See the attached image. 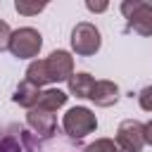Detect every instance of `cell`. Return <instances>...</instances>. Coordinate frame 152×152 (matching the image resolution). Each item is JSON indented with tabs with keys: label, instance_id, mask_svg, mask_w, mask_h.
<instances>
[{
	"label": "cell",
	"instance_id": "1",
	"mask_svg": "<svg viewBox=\"0 0 152 152\" xmlns=\"http://www.w3.org/2000/svg\"><path fill=\"white\" fill-rule=\"evenodd\" d=\"M119 10L126 17L128 31L138 36H152V2L150 0H124Z\"/></svg>",
	"mask_w": 152,
	"mask_h": 152
},
{
	"label": "cell",
	"instance_id": "2",
	"mask_svg": "<svg viewBox=\"0 0 152 152\" xmlns=\"http://www.w3.org/2000/svg\"><path fill=\"white\" fill-rule=\"evenodd\" d=\"M43 48V36L38 28L33 26H21L17 31H12V38H10V52L17 57V59H31V57H38Z\"/></svg>",
	"mask_w": 152,
	"mask_h": 152
},
{
	"label": "cell",
	"instance_id": "3",
	"mask_svg": "<svg viewBox=\"0 0 152 152\" xmlns=\"http://www.w3.org/2000/svg\"><path fill=\"white\" fill-rule=\"evenodd\" d=\"M62 128H64V133L69 138L81 140V138L90 135L97 128V116L88 107H71L62 119Z\"/></svg>",
	"mask_w": 152,
	"mask_h": 152
},
{
	"label": "cell",
	"instance_id": "4",
	"mask_svg": "<svg viewBox=\"0 0 152 152\" xmlns=\"http://www.w3.org/2000/svg\"><path fill=\"white\" fill-rule=\"evenodd\" d=\"M102 45V36H100V28L90 21H78L71 31V50L81 57H90L100 50Z\"/></svg>",
	"mask_w": 152,
	"mask_h": 152
},
{
	"label": "cell",
	"instance_id": "5",
	"mask_svg": "<svg viewBox=\"0 0 152 152\" xmlns=\"http://www.w3.org/2000/svg\"><path fill=\"white\" fill-rule=\"evenodd\" d=\"M114 140L126 152H140L145 147V124H140L135 119H124L116 126Z\"/></svg>",
	"mask_w": 152,
	"mask_h": 152
},
{
	"label": "cell",
	"instance_id": "6",
	"mask_svg": "<svg viewBox=\"0 0 152 152\" xmlns=\"http://www.w3.org/2000/svg\"><path fill=\"white\" fill-rule=\"evenodd\" d=\"M45 69L50 76V83H59V81H69L74 76V57L66 50H52L45 57Z\"/></svg>",
	"mask_w": 152,
	"mask_h": 152
},
{
	"label": "cell",
	"instance_id": "7",
	"mask_svg": "<svg viewBox=\"0 0 152 152\" xmlns=\"http://www.w3.org/2000/svg\"><path fill=\"white\" fill-rule=\"evenodd\" d=\"M26 124H28V128H31L38 138H50V135L55 133V128H57V116H55L52 112H45V109L33 107V109H28V114H26Z\"/></svg>",
	"mask_w": 152,
	"mask_h": 152
},
{
	"label": "cell",
	"instance_id": "8",
	"mask_svg": "<svg viewBox=\"0 0 152 152\" xmlns=\"http://www.w3.org/2000/svg\"><path fill=\"white\" fill-rule=\"evenodd\" d=\"M88 100H93L97 107H112V104H116V100H119V86H116L114 81H107V78L95 81Z\"/></svg>",
	"mask_w": 152,
	"mask_h": 152
},
{
	"label": "cell",
	"instance_id": "9",
	"mask_svg": "<svg viewBox=\"0 0 152 152\" xmlns=\"http://www.w3.org/2000/svg\"><path fill=\"white\" fill-rule=\"evenodd\" d=\"M12 100H14L19 107L33 109V107L38 104V100H40V88H38V86H33V83H28V81L24 78V81L17 86V90H14Z\"/></svg>",
	"mask_w": 152,
	"mask_h": 152
},
{
	"label": "cell",
	"instance_id": "10",
	"mask_svg": "<svg viewBox=\"0 0 152 152\" xmlns=\"http://www.w3.org/2000/svg\"><path fill=\"white\" fill-rule=\"evenodd\" d=\"M69 100L66 93H62L59 88H48V90H40V100H38V109H45V112H57L59 107H64Z\"/></svg>",
	"mask_w": 152,
	"mask_h": 152
},
{
	"label": "cell",
	"instance_id": "11",
	"mask_svg": "<svg viewBox=\"0 0 152 152\" xmlns=\"http://www.w3.org/2000/svg\"><path fill=\"white\" fill-rule=\"evenodd\" d=\"M24 131L17 126L0 131V152H24Z\"/></svg>",
	"mask_w": 152,
	"mask_h": 152
},
{
	"label": "cell",
	"instance_id": "12",
	"mask_svg": "<svg viewBox=\"0 0 152 152\" xmlns=\"http://www.w3.org/2000/svg\"><path fill=\"white\" fill-rule=\"evenodd\" d=\"M66 86H69V93L74 97H88L93 86H95V76H90L88 71H78L66 81Z\"/></svg>",
	"mask_w": 152,
	"mask_h": 152
},
{
	"label": "cell",
	"instance_id": "13",
	"mask_svg": "<svg viewBox=\"0 0 152 152\" xmlns=\"http://www.w3.org/2000/svg\"><path fill=\"white\" fill-rule=\"evenodd\" d=\"M26 81L33 83V86H48L50 83V76H48V69H45V59H33L26 69Z\"/></svg>",
	"mask_w": 152,
	"mask_h": 152
},
{
	"label": "cell",
	"instance_id": "14",
	"mask_svg": "<svg viewBox=\"0 0 152 152\" xmlns=\"http://www.w3.org/2000/svg\"><path fill=\"white\" fill-rule=\"evenodd\" d=\"M83 152H126V150H121L116 145V140H112V138H97L95 142L86 145Z\"/></svg>",
	"mask_w": 152,
	"mask_h": 152
},
{
	"label": "cell",
	"instance_id": "15",
	"mask_svg": "<svg viewBox=\"0 0 152 152\" xmlns=\"http://www.w3.org/2000/svg\"><path fill=\"white\" fill-rule=\"evenodd\" d=\"M45 7H48L45 2H28V0H17V2H14V10H17L19 14H24V17H33V14H40Z\"/></svg>",
	"mask_w": 152,
	"mask_h": 152
},
{
	"label": "cell",
	"instance_id": "16",
	"mask_svg": "<svg viewBox=\"0 0 152 152\" xmlns=\"http://www.w3.org/2000/svg\"><path fill=\"white\" fill-rule=\"evenodd\" d=\"M138 104H140V109L152 112V86H145V88L138 93Z\"/></svg>",
	"mask_w": 152,
	"mask_h": 152
},
{
	"label": "cell",
	"instance_id": "17",
	"mask_svg": "<svg viewBox=\"0 0 152 152\" xmlns=\"http://www.w3.org/2000/svg\"><path fill=\"white\" fill-rule=\"evenodd\" d=\"M10 38H12V28H10L7 21L0 19V52L10 50Z\"/></svg>",
	"mask_w": 152,
	"mask_h": 152
},
{
	"label": "cell",
	"instance_id": "18",
	"mask_svg": "<svg viewBox=\"0 0 152 152\" xmlns=\"http://www.w3.org/2000/svg\"><path fill=\"white\" fill-rule=\"evenodd\" d=\"M86 7H88L90 12H104L109 5H107V2H90V0H88V2H86Z\"/></svg>",
	"mask_w": 152,
	"mask_h": 152
},
{
	"label": "cell",
	"instance_id": "19",
	"mask_svg": "<svg viewBox=\"0 0 152 152\" xmlns=\"http://www.w3.org/2000/svg\"><path fill=\"white\" fill-rule=\"evenodd\" d=\"M145 145H152V121L145 124Z\"/></svg>",
	"mask_w": 152,
	"mask_h": 152
}]
</instances>
